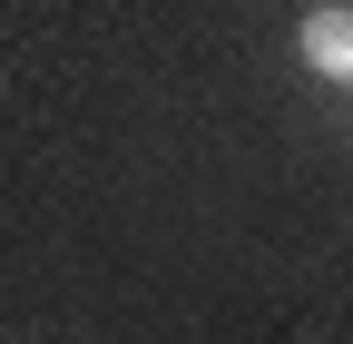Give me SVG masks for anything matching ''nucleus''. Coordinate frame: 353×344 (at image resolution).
I'll list each match as a JSON object with an SVG mask.
<instances>
[{"instance_id": "nucleus-1", "label": "nucleus", "mask_w": 353, "mask_h": 344, "mask_svg": "<svg viewBox=\"0 0 353 344\" xmlns=\"http://www.w3.org/2000/svg\"><path fill=\"white\" fill-rule=\"evenodd\" d=\"M294 50H304L314 79H353V0H314L304 30H294Z\"/></svg>"}]
</instances>
